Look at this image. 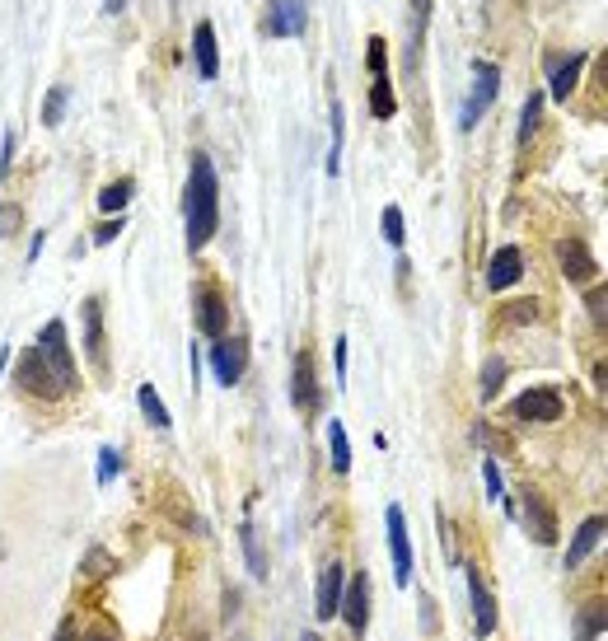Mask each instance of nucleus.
<instances>
[{"label": "nucleus", "mask_w": 608, "mask_h": 641, "mask_svg": "<svg viewBox=\"0 0 608 641\" xmlns=\"http://www.w3.org/2000/svg\"><path fill=\"white\" fill-rule=\"evenodd\" d=\"M183 216H188V249H206V239L216 235L220 220V183L206 155H192V174H188V192H183Z\"/></svg>", "instance_id": "nucleus-1"}, {"label": "nucleus", "mask_w": 608, "mask_h": 641, "mask_svg": "<svg viewBox=\"0 0 608 641\" xmlns=\"http://www.w3.org/2000/svg\"><path fill=\"white\" fill-rule=\"evenodd\" d=\"M38 356L52 366V375H57V384L61 389H71L75 384V356H71V342H65V323L61 319H52L42 328V337H38Z\"/></svg>", "instance_id": "nucleus-2"}, {"label": "nucleus", "mask_w": 608, "mask_h": 641, "mask_svg": "<svg viewBox=\"0 0 608 641\" xmlns=\"http://www.w3.org/2000/svg\"><path fill=\"white\" fill-rule=\"evenodd\" d=\"M14 380H19V389L24 393H38L42 403H52V398H61V384H57V375H52V366L38 356V347H28L24 356H19V370H14Z\"/></svg>", "instance_id": "nucleus-3"}, {"label": "nucleus", "mask_w": 608, "mask_h": 641, "mask_svg": "<svg viewBox=\"0 0 608 641\" xmlns=\"http://www.w3.org/2000/svg\"><path fill=\"white\" fill-rule=\"evenodd\" d=\"M384 524H389V548H393V581H398V585H412V538H407L403 506H389Z\"/></svg>", "instance_id": "nucleus-4"}, {"label": "nucleus", "mask_w": 608, "mask_h": 641, "mask_svg": "<svg viewBox=\"0 0 608 641\" xmlns=\"http://www.w3.org/2000/svg\"><path fill=\"white\" fill-rule=\"evenodd\" d=\"M192 300H196V309H192V314H196V328H202L206 337H225V323H229L225 290H220L216 282H202V286H196V295H192Z\"/></svg>", "instance_id": "nucleus-5"}, {"label": "nucleus", "mask_w": 608, "mask_h": 641, "mask_svg": "<svg viewBox=\"0 0 608 641\" xmlns=\"http://www.w3.org/2000/svg\"><path fill=\"white\" fill-rule=\"evenodd\" d=\"M562 413H566L562 393L548 389V384H543V389H524L519 398L511 403V417H515V421H557Z\"/></svg>", "instance_id": "nucleus-6"}, {"label": "nucleus", "mask_w": 608, "mask_h": 641, "mask_svg": "<svg viewBox=\"0 0 608 641\" xmlns=\"http://www.w3.org/2000/svg\"><path fill=\"white\" fill-rule=\"evenodd\" d=\"M243 370H249V342L220 337L216 347H211V375H216V384H239Z\"/></svg>", "instance_id": "nucleus-7"}, {"label": "nucleus", "mask_w": 608, "mask_h": 641, "mask_svg": "<svg viewBox=\"0 0 608 641\" xmlns=\"http://www.w3.org/2000/svg\"><path fill=\"white\" fill-rule=\"evenodd\" d=\"M501 89V66H491V61H478V85H473V98L464 104V118H458V127L473 131L482 122V112L491 108V98H496Z\"/></svg>", "instance_id": "nucleus-8"}, {"label": "nucleus", "mask_w": 608, "mask_h": 641, "mask_svg": "<svg viewBox=\"0 0 608 641\" xmlns=\"http://www.w3.org/2000/svg\"><path fill=\"white\" fill-rule=\"evenodd\" d=\"M85 356L98 380H108V342H104V300H85Z\"/></svg>", "instance_id": "nucleus-9"}, {"label": "nucleus", "mask_w": 608, "mask_h": 641, "mask_svg": "<svg viewBox=\"0 0 608 641\" xmlns=\"http://www.w3.org/2000/svg\"><path fill=\"white\" fill-rule=\"evenodd\" d=\"M342 590H347V562H327L323 567V581H319V604H314V614L323 618V622H333L337 618V609H342Z\"/></svg>", "instance_id": "nucleus-10"}, {"label": "nucleus", "mask_w": 608, "mask_h": 641, "mask_svg": "<svg viewBox=\"0 0 608 641\" xmlns=\"http://www.w3.org/2000/svg\"><path fill=\"white\" fill-rule=\"evenodd\" d=\"M519 276H524V249L505 243V249L491 253V262H487V290H511Z\"/></svg>", "instance_id": "nucleus-11"}, {"label": "nucleus", "mask_w": 608, "mask_h": 641, "mask_svg": "<svg viewBox=\"0 0 608 641\" xmlns=\"http://www.w3.org/2000/svg\"><path fill=\"white\" fill-rule=\"evenodd\" d=\"M342 618H347V628L360 637L370 628V581L366 576H351L347 581V590H342V609H337Z\"/></svg>", "instance_id": "nucleus-12"}, {"label": "nucleus", "mask_w": 608, "mask_h": 641, "mask_svg": "<svg viewBox=\"0 0 608 641\" xmlns=\"http://www.w3.org/2000/svg\"><path fill=\"white\" fill-rule=\"evenodd\" d=\"M290 398L300 413H319V403H323V393H319V375H314V356L300 351L295 356V384H290Z\"/></svg>", "instance_id": "nucleus-13"}, {"label": "nucleus", "mask_w": 608, "mask_h": 641, "mask_svg": "<svg viewBox=\"0 0 608 641\" xmlns=\"http://www.w3.org/2000/svg\"><path fill=\"white\" fill-rule=\"evenodd\" d=\"M468 595H473V628H478V637H491L496 632V599H491L478 567H468Z\"/></svg>", "instance_id": "nucleus-14"}, {"label": "nucleus", "mask_w": 608, "mask_h": 641, "mask_svg": "<svg viewBox=\"0 0 608 641\" xmlns=\"http://www.w3.org/2000/svg\"><path fill=\"white\" fill-rule=\"evenodd\" d=\"M524 529L534 534V544H552L557 538V524H552V511H548V501L538 497V491H529L524 487Z\"/></svg>", "instance_id": "nucleus-15"}, {"label": "nucleus", "mask_w": 608, "mask_h": 641, "mask_svg": "<svg viewBox=\"0 0 608 641\" xmlns=\"http://www.w3.org/2000/svg\"><path fill=\"white\" fill-rule=\"evenodd\" d=\"M557 262H562V272L571 276V282H589L595 267H599L595 253H589L581 239H562V243H557Z\"/></svg>", "instance_id": "nucleus-16"}, {"label": "nucleus", "mask_w": 608, "mask_h": 641, "mask_svg": "<svg viewBox=\"0 0 608 641\" xmlns=\"http://www.w3.org/2000/svg\"><path fill=\"white\" fill-rule=\"evenodd\" d=\"M192 52H196V71H202V80H216L220 52H216V28H211L206 19L192 28Z\"/></svg>", "instance_id": "nucleus-17"}, {"label": "nucleus", "mask_w": 608, "mask_h": 641, "mask_svg": "<svg viewBox=\"0 0 608 641\" xmlns=\"http://www.w3.org/2000/svg\"><path fill=\"white\" fill-rule=\"evenodd\" d=\"M304 28V5H290V0H276L267 10V19H262V33H272V38H281V33H300Z\"/></svg>", "instance_id": "nucleus-18"}, {"label": "nucleus", "mask_w": 608, "mask_h": 641, "mask_svg": "<svg viewBox=\"0 0 608 641\" xmlns=\"http://www.w3.org/2000/svg\"><path fill=\"white\" fill-rule=\"evenodd\" d=\"M599 544H604V515H589V520L581 524L576 544H571V548H566V567H571V571H576V567H581V562H585V557H589V552H595Z\"/></svg>", "instance_id": "nucleus-19"}, {"label": "nucleus", "mask_w": 608, "mask_h": 641, "mask_svg": "<svg viewBox=\"0 0 608 641\" xmlns=\"http://www.w3.org/2000/svg\"><path fill=\"white\" fill-rule=\"evenodd\" d=\"M585 52H571L562 66L552 71V80H548V89H552V98H571V89H576V80H581V71H585Z\"/></svg>", "instance_id": "nucleus-20"}, {"label": "nucleus", "mask_w": 608, "mask_h": 641, "mask_svg": "<svg viewBox=\"0 0 608 641\" xmlns=\"http://www.w3.org/2000/svg\"><path fill=\"white\" fill-rule=\"evenodd\" d=\"M370 112H374L380 122L398 112V98H393V80H389V75H380V80L370 85Z\"/></svg>", "instance_id": "nucleus-21"}, {"label": "nucleus", "mask_w": 608, "mask_h": 641, "mask_svg": "<svg viewBox=\"0 0 608 641\" xmlns=\"http://www.w3.org/2000/svg\"><path fill=\"white\" fill-rule=\"evenodd\" d=\"M327 464H333L337 473L351 468V445H347V431H342V421L327 426Z\"/></svg>", "instance_id": "nucleus-22"}, {"label": "nucleus", "mask_w": 608, "mask_h": 641, "mask_svg": "<svg viewBox=\"0 0 608 641\" xmlns=\"http://www.w3.org/2000/svg\"><path fill=\"white\" fill-rule=\"evenodd\" d=\"M136 398H141V413L150 417V421L159 426V431H164V426L173 421V417H169V407H164V398L155 393V384H141V393H136Z\"/></svg>", "instance_id": "nucleus-23"}, {"label": "nucleus", "mask_w": 608, "mask_h": 641, "mask_svg": "<svg viewBox=\"0 0 608 641\" xmlns=\"http://www.w3.org/2000/svg\"><path fill=\"white\" fill-rule=\"evenodd\" d=\"M538 118H543V94H529V98H524V112H519V145L534 141Z\"/></svg>", "instance_id": "nucleus-24"}, {"label": "nucleus", "mask_w": 608, "mask_h": 641, "mask_svg": "<svg viewBox=\"0 0 608 641\" xmlns=\"http://www.w3.org/2000/svg\"><path fill=\"white\" fill-rule=\"evenodd\" d=\"M239 534H243V557H249V571H253L258 581H267V552L258 548V534H253V524H243Z\"/></svg>", "instance_id": "nucleus-25"}, {"label": "nucleus", "mask_w": 608, "mask_h": 641, "mask_svg": "<svg viewBox=\"0 0 608 641\" xmlns=\"http://www.w3.org/2000/svg\"><path fill=\"white\" fill-rule=\"evenodd\" d=\"M342 131H347V112H342V104H333V145H327V174L342 169Z\"/></svg>", "instance_id": "nucleus-26"}, {"label": "nucleus", "mask_w": 608, "mask_h": 641, "mask_svg": "<svg viewBox=\"0 0 608 641\" xmlns=\"http://www.w3.org/2000/svg\"><path fill=\"white\" fill-rule=\"evenodd\" d=\"M131 188H136L131 178H118V183H108L104 192H98V206H104V211H122V206L131 202Z\"/></svg>", "instance_id": "nucleus-27"}, {"label": "nucleus", "mask_w": 608, "mask_h": 641, "mask_svg": "<svg viewBox=\"0 0 608 641\" xmlns=\"http://www.w3.org/2000/svg\"><path fill=\"white\" fill-rule=\"evenodd\" d=\"M501 384H505V360H501V356H491L487 366H482V398H496Z\"/></svg>", "instance_id": "nucleus-28"}, {"label": "nucleus", "mask_w": 608, "mask_h": 641, "mask_svg": "<svg viewBox=\"0 0 608 641\" xmlns=\"http://www.w3.org/2000/svg\"><path fill=\"white\" fill-rule=\"evenodd\" d=\"M595 632L604 637V604H589L581 614V628H576V641H595Z\"/></svg>", "instance_id": "nucleus-29"}, {"label": "nucleus", "mask_w": 608, "mask_h": 641, "mask_svg": "<svg viewBox=\"0 0 608 641\" xmlns=\"http://www.w3.org/2000/svg\"><path fill=\"white\" fill-rule=\"evenodd\" d=\"M65 98H71V89H65V85H57L52 94H47V104H42V122H47V127H57V122H61Z\"/></svg>", "instance_id": "nucleus-30"}, {"label": "nucleus", "mask_w": 608, "mask_h": 641, "mask_svg": "<svg viewBox=\"0 0 608 641\" xmlns=\"http://www.w3.org/2000/svg\"><path fill=\"white\" fill-rule=\"evenodd\" d=\"M366 61H370V75H374V80L389 75V47H384V38H370V47H366Z\"/></svg>", "instance_id": "nucleus-31"}, {"label": "nucleus", "mask_w": 608, "mask_h": 641, "mask_svg": "<svg viewBox=\"0 0 608 641\" xmlns=\"http://www.w3.org/2000/svg\"><path fill=\"white\" fill-rule=\"evenodd\" d=\"M482 483H487V497L491 501H505V491H501V464H496V459H482Z\"/></svg>", "instance_id": "nucleus-32"}, {"label": "nucleus", "mask_w": 608, "mask_h": 641, "mask_svg": "<svg viewBox=\"0 0 608 641\" xmlns=\"http://www.w3.org/2000/svg\"><path fill=\"white\" fill-rule=\"evenodd\" d=\"M478 440H482L487 450H496V454H511V450H515V445H511V436H501L496 426H478ZM496 454H491V459H496Z\"/></svg>", "instance_id": "nucleus-33"}, {"label": "nucleus", "mask_w": 608, "mask_h": 641, "mask_svg": "<svg viewBox=\"0 0 608 641\" xmlns=\"http://www.w3.org/2000/svg\"><path fill=\"white\" fill-rule=\"evenodd\" d=\"M403 235H407V229H403V211H398V206H384V239L398 249Z\"/></svg>", "instance_id": "nucleus-34"}, {"label": "nucleus", "mask_w": 608, "mask_h": 641, "mask_svg": "<svg viewBox=\"0 0 608 641\" xmlns=\"http://www.w3.org/2000/svg\"><path fill=\"white\" fill-rule=\"evenodd\" d=\"M98 454H104V459H98V483H108L112 478V473H122V450H98Z\"/></svg>", "instance_id": "nucleus-35"}, {"label": "nucleus", "mask_w": 608, "mask_h": 641, "mask_svg": "<svg viewBox=\"0 0 608 641\" xmlns=\"http://www.w3.org/2000/svg\"><path fill=\"white\" fill-rule=\"evenodd\" d=\"M19 225H24V211L19 206H0V235H19Z\"/></svg>", "instance_id": "nucleus-36"}, {"label": "nucleus", "mask_w": 608, "mask_h": 641, "mask_svg": "<svg viewBox=\"0 0 608 641\" xmlns=\"http://www.w3.org/2000/svg\"><path fill=\"white\" fill-rule=\"evenodd\" d=\"M538 319V300H519L511 314H505V323H534Z\"/></svg>", "instance_id": "nucleus-37"}, {"label": "nucleus", "mask_w": 608, "mask_h": 641, "mask_svg": "<svg viewBox=\"0 0 608 641\" xmlns=\"http://www.w3.org/2000/svg\"><path fill=\"white\" fill-rule=\"evenodd\" d=\"M122 229H127V220H122V216H112V220H104V225H98V229H94V243H108V239H118V235H122Z\"/></svg>", "instance_id": "nucleus-38"}, {"label": "nucleus", "mask_w": 608, "mask_h": 641, "mask_svg": "<svg viewBox=\"0 0 608 641\" xmlns=\"http://www.w3.org/2000/svg\"><path fill=\"white\" fill-rule=\"evenodd\" d=\"M104 571H108V552L94 548V552L85 557V576H104Z\"/></svg>", "instance_id": "nucleus-39"}, {"label": "nucleus", "mask_w": 608, "mask_h": 641, "mask_svg": "<svg viewBox=\"0 0 608 641\" xmlns=\"http://www.w3.org/2000/svg\"><path fill=\"white\" fill-rule=\"evenodd\" d=\"M333 366H337V384H342V380H347V337L333 342Z\"/></svg>", "instance_id": "nucleus-40"}, {"label": "nucleus", "mask_w": 608, "mask_h": 641, "mask_svg": "<svg viewBox=\"0 0 608 641\" xmlns=\"http://www.w3.org/2000/svg\"><path fill=\"white\" fill-rule=\"evenodd\" d=\"M604 295H608V290H604V282H599V290H589V300H585V305H589V314H595V323H599V328H604Z\"/></svg>", "instance_id": "nucleus-41"}, {"label": "nucleus", "mask_w": 608, "mask_h": 641, "mask_svg": "<svg viewBox=\"0 0 608 641\" xmlns=\"http://www.w3.org/2000/svg\"><path fill=\"white\" fill-rule=\"evenodd\" d=\"M10 151H14V131H5V145H0V174L10 169Z\"/></svg>", "instance_id": "nucleus-42"}, {"label": "nucleus", "mask_w": 608, "mask_h": 641, "mask_svg": "<svg viewBox=\"0 0 608 641\" xmlns=\"http://www.w3.org/2000/svg\"><path fill=\"white\" fill-rule=\"evenodd\" d=\"M42 243H47V235L38 229V235H33V243H28V258H38V253H42Z\"/></svg>", "instance_id": "nucleus-43"}, {"label": "nucleus", "mask_w": 608, "mask_h": 641, "mask_svg": "<svg viewBox=\"0 0 608 641\" xmlns=\"http://www.w3.org/2000/svg\"><path fill=\"white\" fill-rule=\"evenodd\" d=\"M57 641H75V628H71V622H61V632H57Z\"/></svg>", "instance_id": "nucleus-44"}, {"label": "nucleus", "mask_w": 608, "mask_h": 641, "mask_svg": "<svg viewBox=\"0 0 608 641\" xmlns=\"http://www.w3.org/2000/svg\"><path fill=\"white\" fill-rule=\"evenodd\" d=\"M85 641H118V637H112V632H89Z\"/></svg>", "instance_id": "nucleus-45"}, {"label": "nucleus", "mask_w": 608, "mask_h": 641, "mask_svg": "<svg viewBox=\"0 0 608 641\" xmlns=\"http://www.w3.org/2000/svg\"><path fill=\"white\" fill-rule=\"evenodd\" d=\"M300 641H323V637H319V632H304V637H300Z\"/></svg>", "instance_id": "nucleus-46"}, {"label": "nucleus", "mask_w": 608, "mask_h": 641, "mask_svg": "<svg viewBox=\"0 0 608 641\" xmlns=\"http://www.w3.org/2000/svg\"><path fill=\"white\" fill-rule=\"evenodd\" d=\"M183 641H196V637H183Z\"/></svg>", "instance_id": "nucleus-47"}]
</instances>
